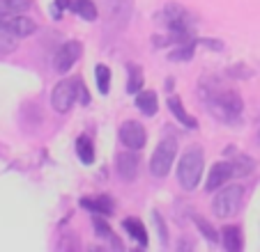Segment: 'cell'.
<instances>
[{"instance_id": "obj_1", "label": "cell", "mask_w": 260, "mask_h": 252, "mask_svg": "<svg viewBox=\"0 0 260 252\" xmlns=\"http://www.w3.org/2000/svg\"><path fill=\"white\" fill-rule=\"evenodd\" d=\"M201 99L205 101L207 110L216 117L219 121H226V124H235L242 117L244 110V101L235 90H221V88H210L207 82H201V90H198Z\"/></svg>"}, {"instance_id": "obj_2", "label": "cell", "mask_w": 260, "mask_h": 252, "mask_svg": "<svg viewBox=\"0 0 260 252\" xmlns=\"http://www.w3.org/2000/svg\"><path fill=\"white\" fill-rule=\"evenodd\" d=\"M203 167H205V154H203L201 147H189L182 158L177 160V181L184 190H193L201 184L203 177Z\"/></svg>"}, {"instance_id": "obj_3", "label": "cell", "mask_w": 260, "mask_h": 252, "mask_svg": "<svg viewBox=\"0 0 260 252\" xmlns=\"http://www.w3.org/2000/svg\"><path fill=\"white\" fill-rule=\"evenodd\" d=\"M242 197H244V188H242L240 184L223 186V188L214 195V199H212V211H214L216 216H221V218L233 216L237 208H240Z\"/></svg>"}, {"instance_id": "obj_4", "label": "cell", "mask_w": 260, "mask_h": 252, "mask_svg": "<svg viewBox=\"0 0 260 252\" xmlns=\"http://www.w3.org/2000/svg\"><path fill=\"white\" fill-rule=\"evenodd\" d=\"M177 156V142L175 138H161V142L157 145L152 158H150V172L154 177H166L173 167V160Z\"/></svg>"}, {"instance_id": "obj_5", "label": "cell", "mask_w": 260, "mask_h": 252, "mask_svg": "<svg viewBox=\"0 0 260 252\" xmlns=\"http://www.w3.org/2000/svg\"><path fill=\"white\" fill-rule=\"evenodd\" d=\"M79 90H81V80H74V78L60 80L53 88V92H51V106H53V110L60 112V115L69 112V108L76 103Z\"/></svg>"}, {"instance_id": "obj_6", "label": "cell", "mask_w": 260, "mask_h": 252, "mask_svg": "<svg viewBox=\"0 0 260 252\" xmlns=\"http://www.w3.org/2000/svg\"><path fill=\"white\" fill-rule=\"evenodd\" d=\"M134 12V0H106V23L124 30Z\"/></svg>"}, {"instance_id": "obj_7", "label": "cell", "mask_w": 260, "mask_h": 252, "mask_svg": "<svg viewBox=\"0 0 260 252\" xmlns=\"http://www.w3.org/2000/svg\"><path fill=\"white\" fill-rule=\"evenodd\" d=\"M81 53H83V44H81V41H76V39H72V41H64V44L58 49V53H55V60H53L55 71H58V73H67L69 69L74 67V64L79 62Z\"/></svg>"}, {"instance_id": "obj_8", "label": "cell", "mask_w": 260, "mask_h": 252, "mask_svg": "<svg viewBox=\"0 0 260 252\" xmlns=\"http://www.w3.org/2000/svg\"><path fill=\"white\" fill-rule=\"evenodd\" d=\"M120 140H122V145L127 147V149H143L145 147V129H143V124H138L136 119H127L122 126H120Z\"/></svg>"}, {"instance_id": "obj_9", "label": "cell", "mask_w": 260, "mask_h": 252, "mask_svg": "<svg viewBox=\"0 0 260 252\" xmlns=\"http://www.w3.org/2000/svg\"><path fill=\"white\" fill-rule=\"evenodd\" d=\"M0 25L5 30H10L12 34H16V37H30L32 32H37V23H35L32 19H28V16L23 14H10V16H0Z\"/></svg>"}, {"instance_id": "obj_10", "label": "cell", "mask_w": 260, "mask_h": 252, "mask_svg": "<svg viewBox=\"0 0 260 252\" xmlns=\"http://www.w3.org/2000/svg\"><path fill=\"white\" fill-rule=\"evenodd\" d=\"M233 177H235V165H233L231 160H221V163H216L214 167H212L210 177H207V181H205V190L214 193V190L221 188V184H226Z\"/></svg>"}, {"instance_id": "obj_11", "label": "cell", "mask_w": 260, "mask_h": 252, "mask_svg": "<svg viewBox=\"0 0 260 252\" xmlns=\"http://www.w3.org/2000/svg\"><path fill=\"white\" fill-rule=\"evenodd\" d=\"M118 172L124 181H134L138 175V156L134 154V149L124 151L118 156Z\"/></svg>"}, {"instance_id": "obj_12", "label": "cell", "mask_w": 260, "mask_h": 252, "mask_svg": "<svg viewBox=\"0 0 260 252\" xmlns=\"http://www.w3.org/2000/svg\"><path fill=\"white\" fill-rule=\"evenodd\" d=\"M81 206L92 211V214H97V216H108V214H113L115 204L108 195H99V197H83L81 199Z\"/></svg>"}, {"instance_id": "obj_13", "label": "cell", "mask_w": 260, "mask_h": 252, "mask_svg": "<svg viewBox=\"0 0 260 252\" xmlns=\"http://www.w3.org/2000/svg\"><path fill=\"white\" fill-rule=\"evenodd\" d=\"M164 21H166L168 28H180V25L189 23V14L182 5H177V3H168V5L164 7Z\"/></svg>"}, {"instance_id": "obj_14", "label": "cell", "mask_w": 260, "mask_h": 252, "mask_svg": "<svg viewBox=\"0 0 260 252\" xmlns=\"http://www.w3.org/2000/svg\"><path fill=\"white\" fill-rule=\"evenodd\" d=\"M136 108L147 117L157 115V110H159L157 92H152V90H141V92L136 94Z\"/></svg>"}, {"instance_id": "obj_15", "label": "cell", "mask_w": 260, "mask_h": 252, "mask_svg": "<svg viewBox=\"0 0 260 252\" xmlns=\"http://www.w3.org/2000/svg\"><path fill=\"white\" fill-rule=\"evenodd\" d=\"M221 243H223V247H226L228 252H240L242 245H244V241H242V229L237 227V225L223 227V232H221Z\"/></svg>"}, {"instance_id": "obj_16", "label": "cell", "mask_w": 260, "mask_h": 252, "mask_svg": "<svg viewBox=\"0 0 260 252\" xmlns=\"http://www.w3.org/2000/svg\"><path fill=\"white\" fill-rule=\"evenodd\" d=\"M168 108H171V112L175 115V119L180 121V124H184L187 129H196V126H198L196 117H191L187 110H184V106H182V101H180L177 97H171V99H168Z\"/></svg>"}, {"instance_id": "obj_17", "label": "cell", "mask_w": 260, "mask_h": 252, "mask_svg": "<svg viewBox=\"0 0 260 252\" xmlns=\"http://www.w3.org/2000/svg\"><path fill=\"white\" fill-rule=\"evenodd\" d=\"M69 10L76 12V14L85 21L97 19V7H94L92 0H69Z\"/></svg>"}, {"instance_id": "obj_18", "label": "cell", "mask_w": 260, "mask_h": 252, "mask_svg": "<svg viewBox=\"0 0 260 252\" xmlns=\"http://www.w3.org/2000/svg\"><path fill=\"white\" fill-rule=\"evenodd\" d=\"M32 7V0H0V16L23 14Z\"/></svg>"}, {"instance_id": "obj_19", "label": "cell", "mask_w": 260, "mask_h": 252, "mask_svg": "<svg viewBox=\"0 0 260 252\" xmlns=\"http://www.w3.org/2000/svg\"><path fill=\"white\" fill-rule=\"evenodd\" d=\"M122 227L129 232V236L136 238L138 245H147V232H145V227H143L141 220H136V218H127V220H122Z\"/></svg>"}, {"instance_id": "obj_20", "label": "cell", "mask_w": 260, "mask_h": 252, "mask_svg": "<svg viewBox=\"0 0 260 252\" xmlns=\"http://www.w3.org/2000/svg\"><path fill=\"white\" fill-rule=\"evenodd\" d=\"M76 154H79L81 163H85V165H90L94 160V145L88 136H79V140H76Z\"/></svg>"}, {"instance_id": "obj_21", "label": "cell", "mask_w": 260, "mask_h": 252, "mask_svg": "<svg viewBox=\"0 0 260 252\" xmlns=\"http://www.w3.org/2000/svg\"><path fill=\"white\" fill-rule=\"evenodd\" d=\"M143 88V71L136 64H129L127 67V92L129 94H138Z\"/></svg>"}, {"instance_id": "obj_22", "label": "cell", "mask_w": 260, "mask_h": 252, "mask_svg": "<svg viewBox=\"0 0 260 252\" xmlns=\"http://www.w3.org/2000/svg\"><path fill=\"white\" fill-rule=\"evenodd\" d=\"M92 225H94V229H97V234L102 238H106V241H111V245L113 247H118V250H122V243L118 241V238H115V234H113V229L108 227L106 223H104L102 218H99L97 214H94V218H92Z\"/></svg>"}, {"instance_id": "obj_23", "label": "cell", "mask_w": 260, "mask_h": 252, "mask_svg": "<svg viewBox=\"0 0 260 252\" xmlns=\"http://www.w3.org/2000/svg\"><path fill=\"white\" fill-rule=\"evenodd\" d=\"M196 44H198V39H193V41H189V44H177V49L171 51V53H168V58H171L173 62H184V60H191Z\"/></svg>"}, {"instance_id": "obj_24", "label": "cell", "mask_w": 260, "mask_h": 252, "mask_svg": "<svg viewBox=\"0 0 260 252\" xmlns=\"http://www.w3.org/2000/svg\"><path fill=\"white\" fill-rule=\"evenodd\" d=\"M94 76H97V88L102 94H108V88H111V69L106 64H97L94 69Z\"/></svg>"}, {"instance_id": "obj_25", "label": "cell", "mask_w": 260, "mask_h": 252, "mask_svg": "<svg viewBox=\"0 0 260 252\" xmlns=\"http://www.w3.org/2000/svg\"><path fill=\"white\" fill-rule=\"evenodd\" d=\"M16 44H19V37L0 25V53H12L16 49Z\"/></svg>"}, {"instance_id": "obj_26", "label": "cell", "mask_w": 260, "mask_h": 252, "mask_svg": "<svg viewBox=\"0 0 260 252\" xmlns=\"http://www.w3.org/2000/svg\"><path fill=\"white\" fill-rule=\"evenodd\" d=\"M193 223H196L198 232H203V236H205L207 241H212V243L219 241V232H216V229L212 227V225L207 223L205 218H201V216H193Z\"/></svg>"}, {"instance_id": "obj_27", "label": "cell", "mask_w": 260, "mask_h": 252, "mask_svg": "<svg viewBox=\"0 0 260 252\" xmlns=\"http://www.w3.org/2000/svg\"><path fill=\"white\" fill-rule=\"evenodd\" d=\"M235 175H240V177H244V175H249L251 172V167H253V160L249 158V156H240V158H235Z\"/></svg>"}, {"instance_id": "obj_28", "label": "cell", "mask_w": 260, "mask_h": 252, "mask_svg": "<svg viewBox=\"0 0 260 252\" xmlns=\"http://www.w3.org/2000/svg\"><path fill=\"white\" fill-rule=\"evenodd\" d=\"M64 7H69V0H55V3H53L51 12H53L55 19H60V16H62V10H64Z\"/></svg>"}, {"instance_id": "obj_29", "label": "cell", "mask_w": 260, "mask_h": 252, "mask_svg": "<svg viewBox=\"0 0 260 252\" xmlns=\"http://www.w3.org/2000/svg\"><path fill=\"white\" fill-rule=\"evenodd\" d=\"M198 44L207 46V49H212V51H221V49H223V44H221V41H214V39H198Z\"/></svg>"}, {"instance_id": "obj_30", "label": "cell", "mask_w": 260, "mask_h": 252, "mask_svg": "<svg viewBox=\"0 0 260 252\" xmlns=\"http://www.w3.org/2000/svg\"><path fill=\"white\" fill-rule=\"evenodd\" d=\"M154 220H157V227H159V232H161V241L166 243L168 241V234H166V229H164V223H161V216L154 211Z\"/></svg>"}]
</instances>
